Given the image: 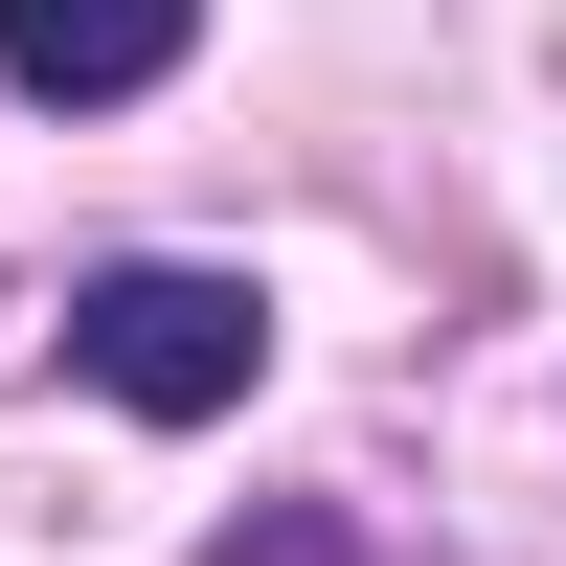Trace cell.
Wrapping results in <instances>:
<instances>
[{
    "label": "cell",
    "mask_w": 566,
    "mask_h": 566,
    "mask_svg": "<svg viewBox=\"0 0 566 566\" xmlns=\"http://www.w3.org/2000/svg\"><path fill=\"white\" fill-rule=\"evenodd\" d=\"M250 363H272V295H250V272H205V250H114V272H69V386L136 408V431L250 408Z\"/></svg>",
    "instance_id": "1"
},
{
    "label": "cell",
    "mask_w": 566,
    "mask_h": 566,
    "mask_svg": "<svg viewBox=\"0 0 566 566\" xmlns=\"http://www.w3.org/2000/svg\"><path fill=\"white\" fill-rule=\"evenodd\" d=\"M181 45H205V0H0V91H45V114H114Z\"/></svg>",
    "instance_id": "2"
}]
</instances>
